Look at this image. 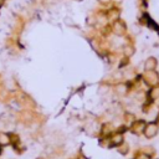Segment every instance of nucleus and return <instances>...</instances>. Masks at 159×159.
Instances as JSON below:
<instances>
[{
    "label": "nucleus",
    "instance_id": "obj_1",
    "mask_svg": "<svg viewBox=\"0 0 159 159\" xmlns=\"http://www.w3.org/2000/svg\"><path fill=\"white\" fill-rule=\"evenodd\" d=\"M143 78H144V82L147 83V85H149V86H155L159 77H158V73H157V72H154V71H147V72L144 73Z\"/></svg>",
    "mask_w": 159,
    "mask_h": 159
},
{
    "label": "nucleus",
    "instance_id": "obj_2",
    "mask_svg": "<svg viewBox=\"0 0 159 159\" xmlns=\"http://www.w3.org/2000/svg\"><path fill=\"white\" fill-rule=\"evenodd\" d=\"M158 130H159V127L157 123H149L144 128V136L147 138H153L158 134Z\"/></svg>",
    "mask_w": 159,
    "mask_h": 159
},
{
    "label": "nucleus",
    "instance_id": "obj_3",
    "mask_svg": "<svg viewBox=\"0 0 159 159\" xmlns=\"http://www.w3.org/2000/svg\"><path fill=\"white\" fill-rule=\"evenodd\" d=\"M144 128H145V122L144 121H137L133 123V127H132V132L134 134H140L144 133Z\"/></svg>",
    "mask_w": 159,
    "mask_h": 159
},
{
    "label": "nucleus",
    "instance_id": "obj_4",
    "mask_svg": "<svg viewBox=\"0 0 159 159\" xmlns=\"http://www.w3.org/2000/svg\"><path fill=\"white\" fill-rule=\"evenodd\" d=\"M113 31L117 36H122L126 31V25L122 21H116L113 25Z\"/></svg>",
    "mask_w": 159,
    "mask_h": 159
},
{
    "label": "nucleus",
    "instance_id": "obj_5",
    "mask_svg": "<svg viewBox=\"0 0 159 159\" xmlns=\"http://www.w3.org/2000/svg\"><path fill=\"white\" fill-rule=\"evenodd\" d=\"M123 142H124V137L122 133H114L111 137V144L114 145V147H119L121 144H123Z\"/></svg>",
    "mask_w": 159,
    "mask_h": 159
},
{
    "label": "nucleus",
    "instance_id": "obj_6",
    "mask_svg": "<svg viewBox=\"0 0 159 159\" xmlns=\"http://www.w3.org/2000/svg\"><path fill=\"white\" fill-rule=\"evenodd\" d=\"M157 65H158V62H157L155 57H148L144 62V67H145L147 71H154V69L157 67Z\"/></svg>",
    "mask_w": 159,
    "mask_h": 159
},
{
    "label": "nucleus",
    "instance_id": "obj_7",
    "mask_svg": "<svg viewBox=\"0 0 159 159\" xmlns=\"http://www.w3.org/2000/svg\"><path fill=\"white\" fill-rule=\"evenodd\" d=\"M11 143V138L8 133H0V147H6Z\"/></svg>",
    "mask_w": 159,
    "mask_h": 159
},
{
    "label": "nucleus",
    "instance_id": "obj_8",
    "mask_svg": "<svg viewBox=\"0 0 159 159\" xmlns=\"http://www.w3.org/2000/svg\"><path fill=\"white\" fill-rule=\"evenodd\" d=\"M114 91H116V93H117V95L123 96V95H126V92H127V86L123 85V83H119V85L116 86Z\"/></svg>",
    "mask_w": 159,
    "mask_h": 159
},
{
    "label": "nucleus",
    "instance_id": "obj_9",
    "mask_svg": "<svg viewBox=\"0 0 159 159\" xmlns=\"http://www.w3.org/2000/svg\"><path fill=\"white\" fill-rule=\"evenodd\" d=\"M149 97H151V100H157V98H159V86H154V87L151 90Z\"/></svg>",
    "mask_w": 159,
    "mask_h": 159
},
{
    "label": "nucleus",
    "instance_id": "obj_10",
    "mask_svg": "<svg viewBox=\"0 0 159 159\" xmlns=\"http://www.w3.org/2000/svg\"><path fill=\"white\" fill-rule=\"evenodd\" d=\"M117 151L119 154H122V155H126L129 151V145L128 144H121L119 147H117Z\"/></svg>",
    "mask_w": 159,
    "mask_h": 159
},
{
    "label": "nucleus",
    "instance_id": "obj_11",
    "mask_svg": "<svg viewBox=\"0 0 159 159\" xmlns=\"http://www.w3.org/2000/svg\"><path fill=\"white\" fill-rule=\"evenodd\" d=\"M123 51H124V56H126V57H130L132 55L134 54V47H133V46L127 45V46H124Z\"/></svg>",
    "mask_w": 159,
    "mask_h": 159
},
{
    "label": "nucleus",
    "instance_id": "obj_12",
    "mask_svg": "<svg viewBox=\"0 0 159 159\" xmlns=\"http://www.w3.org/2000/svg\"><path fill=\"white\" fill-rule=\"evenodd\" d=\"M143 152H144V154L147 157H153L155 154V149L152 147V145H147V147H144Z\"/></svg>",
    "mask_w": 159,
    "mask_h": 159
},
{
    "label": "nucleus",
    "instance_id": "obj_13",
    "mask_svg": "<svg viewBox=\"0 0 159 159\" xmlns=\"http://www.w3.org/2000/svg\"><path fill=\"white\" fill-rule=\"evenodd\" d=\"M5 86H6V88H8V90H10V91L15 90V82L12 81V80H6Z\"/></svg>",
    "mask_w": 159,
    "mask_h": 159
},
{
    "label": "nucleus",
    "instance_id": "obj_14",
    "mask_svg": "<svg viewBox=\"0 0 159 159\" xmlns=\"http://www.w3.org/2000/svg\"><path fill=\"white\" fill-rule=\"evenodd\" d=\"M108 86L107 85H102V86H100V88H98V93L100 95H106L108 92Z\"/></svg>",
    "mask_w": 159,
    "mask_h": 159
},
{
    "label": "nucleus",
    "instance_id": "obj_15",
    "mask_svg": "<svg viewBox=\"0 0 159 159\" xmlns=\"http://www.w3.org/2000/svg\"><path fill=\"white\" fill-rule=\"evenodd\" d=\"M65 24L69 25V26H73V25H75V24H73V20H72L71 18H65Z\"/></svg>",
    "mask_w": 159,
    "mask_h": 159
},
{
    "label": "nucleus",
    "instance_id": "obj_16",
    "mask_svg": "<svg viewBox=\"0 0 159 159\" xmlns=\"http://www.w3.org/2000/svg\"><path fill=\"white\" fill-rule=\"evenodd\" d=\"M132 30H133L134 34H139V31H140V29H139L138 25H133V26H132Z\"/></svg>",
    "mask_w": 159,
    "mask_h": 159
},
{
    "label": "nucleus",
    "instance_id": "obj_17",
    "mask_svg": "<svg viewBox=\"0 0 159 159\" xmlns=\"http://www.w3.org/2000/svg\"><path fill=\"white\" fill-rule=\"evenodd\" d=\"M87 22H88L90 25H93V24H96V19H92V18H87Z\"/></svg>",
    "mask_w": 159,
    "mask_h": 159
},
{
    "label": "nucleus",
    "instance_id": "obj_18",
    "mask_svg": "<svg viewBox=\"0 0 159 159\" xmlns=\"http://www.w3.org/2000/svg\"><path fill=\"white\" fill-rule=\"evenodd\" d=\"M98 2H101V3H107V2H110V0H98Z\"/></svg>",
    "mask_w": 159,
    "mask_h": 159
},
{
    "label": "nucleus",
    "instance_id": "obj_19",
    "mask_svg": "<svg viewBox=\"0 0 159 159\" xmlns=\"http://www.w3.org/2000/svg\"><path fill=\"white\" fill-rule=\"evenodd\" d=\"M80 159H87V158H83V157H82V158H80Z\"/></svg>",
    "mask_w": 159,
    "mask_h": 159
},
{
    "label": "nucleus",
    "instance_id": "obj_20",
    "mask_svg": "<svg viewBox=\"0 0 159 159\" xmlns=\"http://www.w3.org/2000/svg\"><path fill=\"white\" fill-rule=\"evenodd\" d=\"M78 2H81V0H78Z\"/></svg>",
    "mask_w": 159,
    "mask_h": 159
},
{
    "label": "nucleus",
    "instance_id": "obj_21",
    "mask_svg": "<svg viewBox=\"0 0 159 159\" xmlns=\"http://www.w3.org/2000/svg\"><path fill=\"white\" fill-rule=\"evenodd\" d=\"M0 153H2V151H0Z\"/></svg>",
    "mask_w": 159,
    "mask_h": 159
}]
</instances>
